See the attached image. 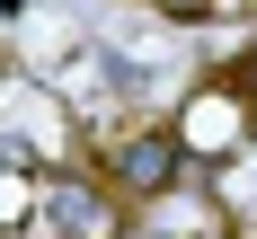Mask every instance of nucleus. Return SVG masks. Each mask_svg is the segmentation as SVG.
I'll return each instance as SVG.
<instances>
[{
  "label": "nucleus",
  "mask_w": 257,
  "mask_h": 239,
  "mask_svg": "<svg viewBox=\"0 0 257 239\" xmlns=\"http://www.w3.org/2000/svg\"><path fill=\"white\" fill-rule=\"evenodd\" d=\"M186 177V133H169V124H151V133H124L115 142V159H106V186L115 195H169V186Z\"/></svg>",
  "instance_id": "1"
},
{
  "label": "nucleus",
  "mask_w": 257,
  "mask_h": 239,
  "mask_svg": "<svg viewBox=\"0 0 257 239\" xmlns=\"http://www.w3.org/2000/svg\"><path fill=\"white\" fill-rule=\"evenodd\" d=\"M53 230H62V239H106V230H115V204L89 195L80 177H62V186H53Z\"/></svg>",
  "instance_id": "2"
},
{
  "label": "nucleus",
  "mask_w": 257,
  "mask_h": 239,
  "mask_svg": "<svg viewBox=\"0 0 257 239\" xmlns=\"http://www.w3.org/2000/svg\"><path fill=\"white\" fill-rule=\"evenodd\" d=\"M160 18H178V27H195V18H213V0H151Z\"/></svg>",
  "instance_id": "3"
}]
</instances>
